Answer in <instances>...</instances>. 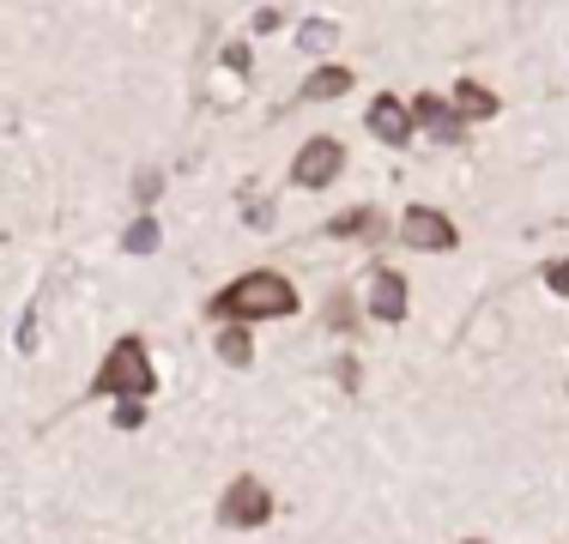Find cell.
<instances>
[{
    "instance_id": "obj_11",
    "label": "cell",
    "mask_w": 569,
    "mask_h": 544,
    "mask_svg": "<svg viewBox=\"0 0 569 544\" xmlns=\"http://www.w3.org/2000/svg\"><path fill=\"white\" fill-rule=\"evenodd\" d=\"M219 363H230V370H249L254 363V339L242 321H224L219 326Z\"/></svg>"
},
{
    "instance_id": "obj_10",
    "label": "cell",
    "mask_w": 569,
    "mask_h": 544,
    "mask_svg": "<svg viewBox=\"0 0 569 544\" xmlns=\"http://www.w3.org/2000/svg\"><path fill=\"white\" fill-rule=\"evenodd\" d=\"M346 91H351L346 67H316V73L303 79V91H297V103H328V98H346Z\"/></svg>"
},
{
    "instance_id": "obj_19",
    "label": "cell",
    "mask_w": 569,
    "mask_h": 544,
    "mask_svg": "<svg viewBox=\"0 0 569 544\" xmlns=\"http://www.w3.org/2000/svg\"><path fill=\"white\" fill-rule=\"evenodd\" d=\"M158 188H164V175H158V170H146L140 182H133V194H140L146 206H152V200H158Z\"/></svg>"
},
{
    "instance_id": "obj_14",
    "label": "cell",
    "mask_w": 569,
    "mask_h": 544,
    "mask_svg": "<svg viewBox=\"0 0 569 544\" xmlns=\"http://www.w3.org/2000/svg\"><path fill=\"white\" fill-rule=\"evenodd\" d=\"M333 43H340V24H333V19H303V24H297V49H303V54H328Z\"/></svg>"
},
{
    "instance_id": "obj_5",
    "label": "cell",
    "mask_w": 569,
    "mask_h": 544,
    "mask_svg": "<svg viewBox=\"0 0 569 544\" xmlns=\"http://www.w3.org/2000/svg\"><path fill=\"white\" fill-rule=\"evenodd\" d=\"M400 242H406L412 254H455L460 230H455L437 206H406V218H400Z\"/></svg>"
},
{
    "instance_id": "obj_20",
    "label": "cell",
    "mask_w": 569,
    "mask_h": 544,
    "mask_svg": "<svg viewBox=\"0 0 569 544\" xmlns=\"http://www.w3.org/2000/svg\"><path fill=\"white\" fill-rule=\"evenodd\" d=\"M242 218H249L254 230H273V206H267V200H249V212H242Z\"/></svg>"
},
{
    "instance_id": "obj_13",
    "label": "cell",
    "mask_w": 569,
    "mask_h": 544,
    "mask_svg": "<svg viewBox=\"0 0 569 544\" xmlns=\"http://www.w3.org/2000/svg\"><path fill=\"white\" fill-rule=\"evenodd\" d=\"M158 242H164V230H158V218H152V212H140L128 230H121V249L140 254V261H146V254H158Z\"/></svg>"
},
{
    "instance_id": "obj_6",
    "label": "cell",
    "mask_w": 569,
    "mask_h": 544,
    "mask_svg": "<svg viewBox=\"0 0 569 544\" xmlns=\"http://www.w3.org/2000/svg\"><path fill=\"white\" fill-rule=\"evenodd\" d=\"M412 121H418V133H430L437 145H460V140H467L460 109L449 98H437V91H418V98H412Z\"/></svg>"
},
{
    "instance_id": "obj_2",
    "label": "cell",
    "mask_w": 569,
    "mask_h": 544,
    "mask_svg": "<svg viewBox=\"0 0 569 544\" xmlns=\"http://www.w3.org/2000/svg\"><path fill=\"white\" fill-rule=\"evenodd\" d=\"M152 393H158V370L146 357V339L121 333L110 345V357H103V370L91 375L86 400H152Z\"/></svg>"
},
{
    "instance_id": "obj_17",
    "label": "cell",
    "mask_w": 569,
    "mask_h": 544,
    "mask_svg": "<svg viewBox=\"0 0 569 544\" xmlns=\"http://www.w3.org/2000/svg\"><path fill=\"white\" fill-rule=\"evenodd\" d=\"M328 326H333V333H351V326H358V309H351V296H346V291L328 303Z\"/></svg>"
},
{
    "instance_id": "obj_18",
    "label": "cell",
    "mask_w": 569,
    "mask_h": 544,
    "mask_svg": "<svg viewBox=\"0 0 569 544\" xmlns=\"http://www.w3.org/2000/svg\"><path fill=\"white\" fill-rule=\"evenodd\" d=\"M219 61H224L230 73L242 79V73H249V61H254V54H249V43H224V54H219Z\"/></svg>"
},
{
    "instance_id": "obj_1",
    "label": "cell",
    "mask_w": 569,
    "mask_h": 544,
    "mask_svg": "<svg viewBox=\"0 0 569 544\" xmlns=\"http://www.w3.org/2000/svg\"><path fill=\"white\" fill-rule=\"evenodd\" d=\"M207 309H212V321H242V326L249 321H284V315H297V284L273 266H254V272H242V279H230Z\"/></svg>"
},
{
    "instance_id": "obj_16",
    "label": "cell",
    "mask_w": 569,
    "mask_h": 544,
    "mask_svg": "<svg viewBox=\"0 0 569 544\" xmlns=\"http://www.w3.org/2000/svg\"><path fill=\"white\" fill-rule=\"evenodd\" d=\"M110 424H116V430H140V424H146V400H116Z\"/></svg>"
},
{
    "instance_id": "obj_15",
    "label": "cell",
    "mask_w": 569,
    "mask_h": 544,
    "mask_svg": "<svg viewBox=\"0 0 569 544\" xmlns=\"http://www.w3.org/2000/svg\"><path fill=\"white\" fill-rule=\"evenodd\" d=\"M539 279H546V291H551V296H563V303H569V254L546 261V272H539Z\"/></svg>"
},
{
    "instance_id": "obj_7",
    "label": "cell",
    "mask_w": 569,
    "mask_h": 544,
    "mask_svg": "<svg viewBox=\"0 0 569 544\" xmlns=\"http://www.w3.org/2000/svg\"><path fill=\"white\" fill-rule=\"evenodd\" d=\"M363 128H370L382 145L406 152V145H412V133H418V121H412V103H400V98H376L370 109H363Z\"/></svg>"
},
{
    "instance_id": "obj_22",
    "label": "cell",
    "mask_w": 569,
    "mask_h": 544,
    "mask_svg": "<svg viewBox=\"0 0 569 544\" xmlns=\"http://www.w3.org/2000/svg\"><path fill=\"white\" fill-rule=\"evenodd\" d=\"M460 544H485V538H460Z\"/></svg>"
},
{
    "instance_id": "obj_9",
    "label": "cell",
    "mask_w": 569,
    "mask_h": 544,
    "mask_svg": "<svg viewBox=\"0 0 569 544\" xmlns=\"http://www.w3.org/2000/svg\"><path fill=\"white\" fill-rule=\"evenodd\" d=\"M328 236H333V242H351V236L376 242V236H382V212H376V206H351V212H340V218L328 224Z\"/></svg>"
},
{
    "instance_id": "obj_8",
    "label": "cell",
    "mask_w": 569,
    "mask_h": 544,
    "mask_svg": "<svg viewBox=\"0 0 569 544\" xmlns=\"http://www.w3.org/2000/svg\"><path fill=\"white\" fill-rule=\"evenodd\" d=\"M406 279L395 266H376V279H370V321H388V326H400L406 321Z\"/></svg>"
},
{
    "instance_id": "obj_3",
    "label": "cell",
    "mask_w": 569,
    "mask_h": 544,
    "mask_svg": "<svg viewBox=\"0 0 569 544\" xmlns=\"http://www.w3.org/2000/svg\"><path fill=\"white\" fill-rule=\"evenodd\" d=\"M273 521V490H267L261 478H230L224 496H219V526H230V533H254V526Z\"/></svg>"
},
{
    "instance_id": "obj_12",
    "label": "cell",
    "mask_w": 569,
    "mask_h": 544,
    "mask_svg": "<svg viewBox=\"0 0 569 544\" xmlns=\"http://www.w3.org/2000/svg\"><path fill=\"white\" fill-rule=\"evenodd\" d=\"M455 103H460V121H491L497 115V91H485L479 79H460Z\"/></svg>"
},
{
    "instance_id": "obj_4",
    "label": "cell",
    "mask_w": 569,
    "mask_h": 544,
    "mask_svg": "<svg viewBox=\"0 0 569 544\" xmlns=\"http://www.w3.org/2000/svg\"><path fill=\"white\" fill-rule=\"evenodd\" d=\"M346 170V145L333 140V133H316V140H303V152L291 163V188H333V175Z\"/></svg>"
},
{
    "instance_id": "obj_21",
    "label": "cell",
    "mask_w": 569,
    "mask_h": 544,
    "mask_svg": "<svg viewBox=\"0 0 569 544\" xmlns=\"http://www.w3.org/2000/svg\"><path fill=\"white\" fill-rule=\"evenodd\" d=\"M279 19H284L279 7H261V12H254V31H261V37H267V31H279Z\"/></svg>"
}]
</instances>
